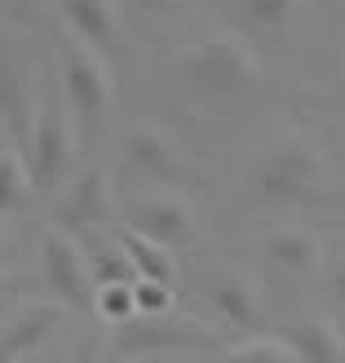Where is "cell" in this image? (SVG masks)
Instances as JSON below:
<instances>
[{"label":"cell","mask_w":345,"mask_h":363,"mask_svg":"<svg viewBox=\"0 0 345 363\" xmlns=\"http://www.w3.org/2000/svg\"><path fill=\"white\" fill-rule=\"evenodd\" d=\"M181 76L204 98H239L257 89V62L234 35H208L181 53Z\"/></svg>","instance_id":"6da1fadb"},{"label":"cell","mask_w":345,"mask_h":363,"mask_svg":"<svg viewBox=\"0 0 345 363\" xmlns=\"http://www.w3.org/2000/svg\"><path fill=\"white\" fill-rule=\"evenodd\" d=\"M62 84H67V102L76 111L80 133H89L111 106V71H106L102 49L80 40L76 31H67L62 40Z\"/></svg>","instance_id":"7a4b0ae2"},{"label":"cell","mask_w":345,"mask_h":363,"mask_svg":"<svg viewBox=\"0 0 345 363\" xmlns=\"http://www.w3.org/2000/svg\"><path fill=\"white\" fill-rule=\"evenodd\" d=\"M319 177H323L319 151L305 138H288V142H279V147L261 160L257 195L266 199V204L293 208V204H305V199L319 191Z\"/></svg>","instance_id":"3957f363"},{"label":"cell","mask_w":345,"mask_h":363,"mask_svg":"<svg viewBox=\"0 0 345 363\" xmlns=\"http://www.w3.org/2000/svg\"><path fill=\"white\" fill-rule=\"evenodd\" d=\"M40 275L49 279V288L58 293V301L76 306V311H89L94 306V266H89V252L76 240V230L67 226H49L40 240Z\"/></svg>","instance_id":"277c9868"},{"label":"cell","mask_w":345,"mask_h":363,"mask_svg":"<svg viewBox=\"0 0 345 363\" xmlns=\"http://www.w3.org/2000/svg\"><path fill=\"white\" fill-rule=\"evenodd\" d=\"M71 160H76V129L58 116L40 106L35 111V124H31V142H27V169H31V182L40 191H58L67 173H71Z\"/></svg>","instance_id":"5b68a950"},{"label":"cell","mask_w":345,"mask_h":363,"mask_svg":"<svg viewBox=\"0 0 345 363\" xmlns=\"http://www.w3.org/2000/svg\"><path fill=\"white\" fill-rule=\"evenodd\" d=\"M129 226L164 248H191L195 244V208L181 195H137L129 204Z\"/></svg>","instance_id":"8992f818"},{"label":"cell","mask_w":345,"mask_h":363,"mask_svg":"<svg viewBox=\"0 0 345 363\" xmlns=\"http://www.w3.org/2000/svg\"><path fill=\"white\" fill-rule=\"evenodd\" d=\"M115 217V195H111V177L106 169L89 164L76 173V182H67L62 191V204L53 213V226H67V230H94L106 226Z\"/></svg>","instance_id":"52a82bcc"},{"label":"cell","mask_w":345,"mask_h":363,"mask_svg":"<svg viewBox=\"0 0 345 363\" xmlns=\"http://www.w3.org/2000/svg\"><path fill=\"white\" fill-rule=\"evenodd\" d=\"M58 328H62L58 301H23L0 328V363H23V354L40 350Z\"/></svg>","instance_id":"ba28073f"},{"label":"cell","mask_w":345,"mask_h":363,"mask_svg":"<svg viewBox=\"0 0 345 363\" xmlns=\"http://www.w3.org/2000/svg\"><path fill=\"white\" fill-rule=\"evenodd\" d=\"M195 341H199V333L181 328L169 315H133V319L115 323L111 346L129 359H147V354H159V350H186Z\"/></svg>","instance_id":"9c48e42d"},{"label":"cell","mask_w":345,"mask_h":363,"mask_svg":"<svg viewBox=\"0 0 345 363\" xmlns=\"http://www.w3.org/2000/svg\"><path fill=\"white\" fill-rule=\"evenodd\" d=\"M0 124L13 147L31 142V124H35V102H31V89H27V76L13 58V45L0 35Z\"/></svg>","instance_id":"30bf717a"},{"label":"cell","mask_w":345,"mask_h":363,"mask_svg":"<svg viewBox=\"0 0 345 363\" xmlns=\"http://www.w3.org/2000/svg\"><path fill=\"white\" fill-rule=\"evenodd\" d=\"M208 297H213V311L226 323H234L244 333L261 328V297H257V288H252V279L244 270H217Z\"/></svg>","instance_id":"8fae6325"},{"label":"cell","mask_w":345,"mask_h":363,"mask_svg":"<svg viewBox=\"0 0 345 363\" xmlns=\"http://www.w3.org/2000/svg\"><path fill=\"white\" fill-rule=\"evenodd\" d=\"M124 160L137 169V173H151V177H181V160L173 151V142L164 129L155 124H137L124 138Z\"/></svg>","instance_id":"7c38bea8"},{"label":"cell","mask_w":345,"mask_h":363,"mask_svg":"<svg viewBox=\"0 0 345 363\" xmlns=\"http://www.w3.org/2000/svg\"><path fill=\"white\" fill-rule=\"evenodd\" d=\"M279 337L297 350L301 363H345V341H341V333H336V323L323 319V315L288 323Z\"/></svg>","instance_id":"4fadbf2b"},{"label":"cell","mask_w":345,"mask_h":363,"mask_svg":"<svg viewBox=\"0 0 345 363\" xmlns=\"http://www.w3.org/2000/svg\"><path fill=\"white\" fill-rule=\"evenodd\" d=\"M62 13H67V31H76L80 40L98 45V49L115 40L120 18H115L111 0H62Z\"/></svg>","instance_id":"5bb4252c"},{"label":"cell","mask_w":345,"mask_h":363,"mask_svg":"<svg viewBox=\"0 0 345 363\" xmlns=\"http://www.w3.org/2000/svg\"><path fill=\"white\" fill-rule=\"evenodd\" d=\"M266 257L275 262L283 275H305V270L319 262V240L301 226H283L266 240Z\"/></svg>","instance_id":"9a60e30c"},{"label":"cell","mask_w":345,"mask_h":363,"mask_svg":"<svg viewBox=\"0 0 345 363\" xmlns=\"http://www.w3.org/2000/svg\"><path fill=\"white\" fill-rule=\"evenodd\" d=\"M120 244H124V252H129L137 279H155V284H173V279H177V266H173V257H169L173 248L147 240V235L133 230V226L120 230Z\"/></svg>","instance_id":"2e32d148"},{"label":"cell","mask_w":345,"mask_h":363,"mask_svg":"<svg viewBox=\"0 0 345 363\" xmlns=\"http://www.w3.org/2000/svg\"><path fill=\"white\" fill-rule=\"evenodd\" d=\"M84 252H89V266H94V284L102 288V284H137V270H133V262H129V252H124V244L115 240H89L84 244Z\"/></svg>","instance_id":"e0dca14e"},{"label":"cell","mask_w":345,"mask_h":363,"mask_svg":"<svg viewBox=\"0 0 345 363\" xmlns=\"http://www.w3.org/2000/svg\"><path fill=\"white\" fill-rule=\"evenodd\" d=\"M27 182H31V169L23 164V155L13 147L0 151V213H13L27 195Z\"/></svg>","instance_id":"ac0fdd59"},{"label":"cell","mask_w":345,"mask_h":363,"mask_svg":"<svg viewBox=\"0 0 345 363\" xmlns=\"http://www.w3.org/2000/svg\"><path fill=\"white\" fill-rule=\"evenodd\" d=\"M222 363H301V359H297V350L288 346L283 337H257V341L234 346Z\"/></svg>","instance_id":"d6986e66"},{"label":"cell","mask_w":345,"mask_h":363,"mask_svg":"<svg viewBox=\"0 0 345 363\" xmlns=\"http://www.w3.org/2000/svg\"><path fill=\"white\" fill-rule=\"evenodd\" d=\"M301 0H239V13H244V23L248 27H257V31H279L288 27V18L297 13Z\"/></svg>","instance_id":"ffe728a7"},{"label":"cell","mask_w":345,"mask_h":363,"mask_svg":"<svg viewBox=\"0 0 345 363\" xmlns=\"http://www.w3.org/2000/svg\"><path fill=\"white\" fill-rule=\"evenodd\" d=\"M94 311L106 323H124L137 315V297H133V284H102L94 293Z\"/></svg>","instance_id":"44dd1931"},{"label":"cell","mask_w":345,"mask_h":363,"mask_svg":"<svg viewBox=\"0 0 345 363\" xmlns=\"http://www.w3.org/2000/svg\"><path fill=\"white\" fill-rule=\"evenodd\" d=\"M133 297H137V315H169L173 311V288L169 284L137 279L133 284Z\"/></svg>","instance_id":"7402d4cb"},{"label":"cell","mask_w":345,"mask_h":363,"mask_svg":"<svg viewBox=\"0 0 345 363\" xmlns=\"http://www.w3.org/2000/svg\"><path fill=\"white\" fill-rule=\"evenodd\" d=\"M332 293L345 301V257H341V262H336V270H332Z\"/></svg>","instance_id":"603a6c76"},{"label":"cell","mask_w":345,"mask_h":363,"mask_svg":"<svg viewBox=\"0 0 345 363\" xmlns=\"http://www.w3.org/2000/svg\"><path fill=\"white\" fill-rule=\"evenodd\" d=\"M173 5H177V0H137V9H151V13L155 9H173Z\"/></svg>","instance_id":"cb8c5ba5"},{"label":"cell","mask_w":345,"mask_h":363,"mask_svg":"<svg viewBox=\"0 0 345 363\" xmlns=\"http://www.w3.org/2000/svg\"><path fill=\"white\" fill-rule=\"evenodd\" d=\"M9 266V244H5V235H0V270Z\"/></svg>","instance_id":"d4e9b609"},{"label":"cell","mask_w":345,"mask_h":363,"mask_svg":"<svg viewBox=\"0 0 345 363\" xmlns=\"http://www.w3.org/2000/svg\"><path fill=\"white\" fill-rule=\"evenodd\" d=\"M0 315H5V284H0Z\"/></svg>","instance_id":"484cf974"},{"label":"cell","mask_w":345,"mask_h":363,"mask_svg":"<svg viewBox=\"0 0 345 363\" xmlns=\"http://www.w3.org/2000/svg\"><path fill=\"white\" fill-rule=\"evenodd\" d=\"M76 363H94V354H89V350H84V354H80V359H76Z\"/></svg>","instance_id":"4316f807"},{"label":"cell","mask_w":345,"mask_h":363,"mask_svg":"<svg viewBox=\"0 0 345 363\" xmlns=\"http://www.w3.org/2000/svg\"><path fill=\"white\" fill-rule=\"evenodd\" d=\"M129 363H147V359H129Z\"/></svg>","instance_id":"83f0119b"},{"label":"cell","mask_w":345,"mask_h":363,"mask_svg":"<svg viewBox=\"0 0 345 363\" xmlns=\"http://www.w3.org/2000/svg\"><path fill=\"white\" fill-rule=\"evenodd\" d=\"M18 5H31V0H18Z\"/></svg>","instance_id":"f1b7e54d"}]
</instances>
